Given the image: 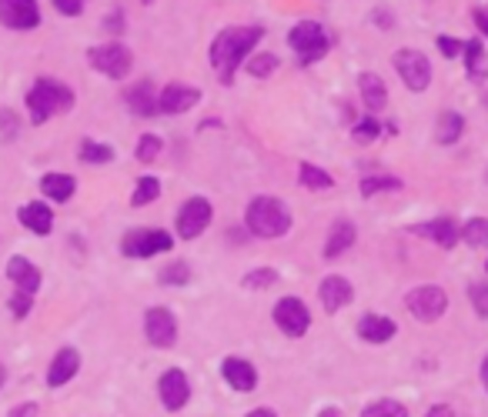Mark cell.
<instances>
[{
  "label": "cell",
  "mask_w": 488,
  "mask_h": 417,
  "mask_svg": "<svg viewBox=\"0 0 488 417\" xmlns=\"http://www.w3.org/2000/svg\"><path fill=\"white\" fill-rule=\"evenodd\" d=\"M468 297H472V308L482 320H488V284L485 281H475V284L468 287Z\"/></svg>",
  "instance_id": "f35d334b"
},
{
  "label": "cell",
  "mask_w": 488,
  "mask_h": 417,
  "mask_svg": "<svg viewBox=\"0 0 488 417\" xmlns=\"http://www.w3.org/2000/svg\"><path fill=\"white\" fill-rule=\"evenodd\" d=\"M174 247L171 234L157 231V227H137L121 241L124 257H155V254H164Z\"/></svg>",
  "instance_id": "ba28073f"
},
{
  "label": "cell",
  "mask_w": 488,
  "mask_h": 417,
  "mask_svg": "<svg viewBox=\"0 0 488 417\" xmlns=\"http://www.w3.org/2000/svg\"><path fill=\"white\" fill-rule=\"evenodd\" d=\"M161 154V137H155V134H145L141 137V144H137V161H155V157Z\"/></svg>",
  "instance_id": "ab89813d"
},
{
  "label": "cell",
  "mask_w": 488,
  "mask_h": 417,
  "mask_svg": "<svg viewBox=\"0 0 488 417\" xmlns=\"http://www.w3.org/2000/svg\"><path fill=\"white\" fill-rule=\"evenodd\" d=\"M78 364H80L78 351H70V348H64V351H57L54 364H51V371H47V385H51V387L67 385V381H70V377L78 374Z\"/></svg>",
  "instance_id": "d4e9b609"
},
{
  "label": "cell",
  "mask_w": 488,
  "mask_h": 417,
  "mask_svg": "<svg viewBox=\"0 0 488 417\" xmlns=\"http://www.w3.org/2000/svg\"><path fill=\"white\" fill-rule=\"evenodd\" d=\"M472 21H475L478 37H485V41H488V7H478V11H472Z\"/></svg>",
  "instance_id": "ee69618b"
},
{
  "label": "cell",
  "mask_w": 488,
  "mask_h": 417,
  "mask_svg": "<svg viewBox=\"0 0 488 417\" xmlns=\"http://www.w3.org/2000/svg\"><path fill=\"white\" fill-rule=\"evenodd\" d=\"M248 417H277L271 407H255V411H248Z\"/></svg>",
  "instance_id": "c3c4849f"
},
{
  "label": "cell",
  "mask_w": 488,
  "mask_h": 417,
  "mask_svg": "<svg viewBox=\"0 0 488 417\" xmlns=\"http://www.w3.org/2000/svg\"><path fill=\"white\" fill-rule=\"evenodd\" d=\"M261 37H265V27H224L218 37H214L211 44V67L218 70V78L221 84H231L234 80V70L251 57L258 44H261Z\"/></svg>",
  "instance_id": "6da1fadb"
},
{
  "label": "cell",
  "mask_w": 488,
  "mask_h": 417,
  "mask_svg": "<svg viewBox=\"0 0 488 417\" xmlns=\"http://www.w3.org/2000/svg\"><path fill=\"white\" fill-rule=\"evenodd\" d=\"M411 234H418L425 241H435L438 247L452 251V247L462 241V224L452 218H435V220H425V224H415Z\"/></svg>",
  "instance_id": "7c38bea8"
},
{
  "label": "cell",
  "mask_w": 488,
  "mask_h": 417,
  "mask_svg": "<svg viewBox=\"0 0 488 417\" xmlns=\"http://www.w3.org/2000/svg\"><path fill=\"white\" fill-rule=\"evenodd\" d=\"M108 27H111V31H121V14H114L111 21H108Z\"/></svg>",
  "instance_id": "f907efd6"
},
{
  "label": "cell",
  "mask_w": 488,
  "mask_h": 417,
  "mask_svg": "<svg viewBox=\"0 0 488 417\" xmlns=\"http://www.w3.org/2000/svg\"><path fill=\"white\" fill-rule=\"evenodd\" d=\"M361 194L365 198H375V194H389V190H401L405 187V181L401 177H395V174H368V177H361Z\"/></svg>",
  "instance_id": "4316f807"
},
{
  "label": "cell",
  "mask_w": 488,
  "mask_h": 417,
  "mask_svg": "<svg viewBox=\"0 0 488 417\" xmlns=\"http://www.w3.org/2000/svg\"><path fill=\"white\" fill-rule=\"evenodd\" d=\"M277 67H281V60H277L275 54H251L248 57V74H251V78H258V80H265V78H271V74H275Z\"/></svg>",
  "instance_id": "d6a6232c"
},
{
  "label": "cell",
  "mask_w": 488,
  "mask_h": 417,
  "mask_svg": "<svg viewBox=\"0 0 488 417\" xmlns=\"http://www.w3.org/2000/svg\"><path fill=\"white\" fill-rule=\"evenodd\" d=\"M7 277L21 287L23 294H33V291L41 287V271H37L27 257H11V264H7Z\"/></svg>",
  "instance_id": "cb8c5ba5"
},
{
  "label": "cell",
  "mask_w": 488,
  "mask_h": 417,
  "mask_svg": "<svg viewBox=\"0 0 488 417\" xmlns=\"http://www.w3.org/2000/svg\"><path fill=\"white\" fill-rule=\"evenodd\" d=\"M41 190H44L51 200H67L70 194H74V177L67 174H47L44 181H41Z\"/></svg>",
  "instance_id": "4dcf8cb0"
},
{
  "label": "cell",
  "mask_w": 488,
  "mask_h": 417,
  "mask_svg": "<svg viewBox=\"0 0 488 417\" xmlns=\"http://www.w3.org/2000/svg\"><path fill=\"white\" fill-rule=\"evenodd\" d=\"M358 94H361V104H365L368 114H381V110L389 107V84L375 70L358 74Z\"/></svg>",
  "instance_id": "2e32d148"
},
{
  "label": "cell",
  "mask_w": 488,
  "mask_h": 417,
  "mask_svg": "<svg viewBox=\"0 0 488 417\" xmlns=\"http://www.w3.org/2000/svg\"><path fill=\"white\" fill-rule=\"evenodd\" d=\"M27 107H31V121L44 124L47 117H54L57 110L74 107V90L64 88L61 80H37L27 94Z\"/></svg>",
  "instance_id": "277c9868"
},
{
  "label": "cell",
  "mask_w": 488,
  "mask_h": 417,
  "mask_svg": "<svg viewBox=\"0 0 488 417\" xmlns=\"http://www.w3.org/2000/svg\"><path fill=\"white\" fill-rule=\"evenodd\" d=\"M462 241L475 251H485L488 247V218H468L462 224Z\"/></svg>",
  "instance_id": "f1b7e54d"
},
{
  "label": "cell",
  "mask_w": 488,
  "mask_h": 417,
  "mask_svg": "<svg viewBox=\"0 0 488 417\" xmlns=\"http://www.w3.org/2000/svg\"><path fill=\"white\" fill-rule=\"evenodd\" d=\"M462 134H465V117L458 110H442L438 121H435V144L452 147V144L462 141Z\"/></svg>",
  "instance_id": "7402d4cb"
},
{
  "label": "cell",
  "mask_w": 488,
  "mask_h": 417,
  "mask_svg": "<svg viewBox=\"0 0 488 417\" xmlns=\"http://www.w3.org/2000/svg\"><path fill=\"white\" fill-rule=\"evenodd\" d=\"M54 7L61 14H67V17H78L84 11V0H54Z\"/></svg>",
  "instance_id": "b9f144b4"
},
{
  "label": "cell",
  "mask_w": 488,
  "mask_h": 417,
  "mask_svg": "<svg viewBox=\"0 0 488 417\" xmlns=\"http://www.w3.org/2000/svg\"><path fill=\"white\" fill-rule=\"evenodd\" d=\"M88 57H90V64H94V70L108 74V78H124V74L131 70V51L121 44L94 47Z\"/></svg>",
  "instance_id": "30bf717a"
},
{
  "label": "cell",
  "mask_w": 488,
  "mask_h": 417,
  "mask_svg": "<svg viewBox=\"0 0 488 417\" xmlns=\"http://www.w3.org/2000/svg\"><path fill=\"white\" fill-rule=\"evenodd\" d=\"M298 181L301 187H311V190H332L334 187V177L324 171V167H314V164H298Z\"/></svg>",
  "instance_id": "83f0119b"
},
{
  "label": "cell",
  "mask_w": 488,
  "mask_h": 417,
  "mask_svg": "<svg viewBox=\"0 0 488 417\" xmlns=\"http://www.w3.org/2000/svg\"><path fill=\"white\" fill-rule=\"evenodd\" d=\"M425 417H455V407L452 404H432L425 411Z\"/></svg>",
  "instance_id": "f6af8a7d"
},
{
  "label": "cell",
  "mask_w": 488,
  "mask_h": 417,
  "mask_svg": "<svg viewBox=\"0 0 488 417\" xmlns=\"http://www.w3.org/2000/svg\"><path fill=\"white\" fill-rule=\"evenodd\" d=\"M11 308H14V318H27V310H31V294H17L11 301Z\"/></svg>",
  "instance_id": "7bdbcfd3"
},
{
  "label": "cell",
  "mask_w": 488,
  "mask_h": 417,
  "mask_svg": "<svg viewBox=\"0 0 488 417\" xmlns=\"http://www.w3.org/2000/svg\"><path fill=\"white\" fill-rule=\"evenodd\" d=\"M141 4H155V0H141Z\"/></svg>",
  "instance_id": "f5cc1de1"
},
{
  "label": "cell",
  "mask_w": 488,
  "mask_h": 417,
  "mask_svg": "<svg viewBox=\"0 0 488 417\" xmlns=\"http://www.w3.org/2000/svg\"><path fill=\"white\" fill-rule=\"evenodd\" d=\"M211 204H208V198H191L184 208L178 210V234L184 237V241H194L208 224H211Z\"/></svg>",
  "instance_id": "9c48e42d"
},
{
  "label": "cell",
  "mask_w": 488,
  "mask_h": 417,
  "mask_svg": "<svg viewBox=\"0 0 488 417\" xmlns=\"http://www.w3.org/2000/svg\"><path fill=\"white\" fill-rule=\"evenodd\" d=\"M127 107H131L137 117H151L155 110H161V97L155 94V84H151V80H141L137 88L127 90Z\"/></svg>",
  "instance_id": "603a6c76"
},
{
  "label": "cell",
  "mask_w": 488,
  "mask_h": 417,
  "mask_svg": "<svg viewBox=\"0 0 488 417\" xmlns=\"http://www.w3.org/2000/svg\"><path fill=\"white\" fill-rule=\"evenodd\" d=\"M271 284H277L275 267H258V271H248V274H244V287H251V291H265V287Z\"/></svg>",
  "instance_id": "e575fe53"
},
{
  "label": "cell",
  "mask_w": 488,
  "mask_h": 417,
  "mask_svg": "<svg viewBox=\"0 0 488 417\" xmlns=\"http://www.w3.org/2000/svg\"><path fill=\"white\" fill-rule=\"evenodd\" d=\"M288 47L298 57V67L318 64L322 57H328V51L334 47L332 31L318 21H298L288 31Z\"/></svg>",
  "instance_id": "3957f363"
},
{
  "label": "cell",
  "mask_w": 488,
  "mask_h": 417,
  "mask_svg": "<svg viewBox=\"0 0 488 417\" xmlns=\"http://www.w3.org/2000/svg\"><path fill=\"white\" fill-rule=\"evenodd\" d=\"M145 330L155 348H171L174 338H178V320L167 308H151L145 318Z\"/></svg>",
  "instance_id": "4fadbf2b"
},
{
  "label": "cell",
  "mask_w": 488,
  "mask_h": 417,
  "mask_svg": "<svg viewBox=\"0 0 488 417\" xmlns=\"http://www.w3.org/2000/svg\"><path fill=\"white\" fill-rule=\"evenodd\" d=\"M244 224L255 237L275 241V237H285L291 231V210L277 198H255L244 210Z\"/></svg>",
  "instance_id": "7a4b0ae2"
},
{
  "label": "cell",
  "mask_w": 488,
  "mask_h": 417,
  "mask_svg": "<svg viewBox=\"0 0 488 417\" xmlns=\"http://www.w3.org/2000/svg\"><path fill=\"white\" fill-rule=\"evenodd\" d=\"M462 64H465V74L472 84H485L488 80V51H485V37H468L465 51H462Z\"/></svg>",
  "instance_id": "d6986e66"
},
{
  "label": "cell",
  "mask_w": 488,
  "mask_h": 417,
  "mask_svg": "<svg viewBox=\"0 0 488 417\" xmlns=\"http://www.w3.org/2000/svg\"><path fill=\"white\" fill-rule=\"evenodd\" d=\"M399 334V324L385 314H375V310H368L358 318V338L365 340V344H389L391 338Z\"/></svg>",
  "instance_id": "e0dca14e"
},
{
  "label": "cell",
  "mask_w": 488,
  "mask_h": 417,
  "mask_svg": "<svg viewBox=\"0 0 488 417\" xmlns=\"http://www.w3.org/2000/svg\"><path fill=\"white\" fill-rule=\"evenodd\" d=\"M361 417H408V407L401 401H391V397H378L361 407Z\"/></svg>",
  "instance_id": "f546056e"
},
{
  "label": "cell",
  "mask_w": 488,
  "mask_h": 417,
  "mask_svg": "<svg viewBox=\"0 0 488 417\" xmlns=\"http://www.w3.org/2000/svg\"><path fill=\"white\" fill-rule=\"evenodd\" d=\"M435 47H438V54H442L445 60H455V57H462V51H465V41H458L452 33H435Z\"/></svg>",
  "instance_id": "d590c367"
},
{
  "label": "cell",
  "mask_w": 488,
  "mask_h": 417,
  "mask_svg": "<svg viewBox=\"0 0 488 417\" xmlns=\"http://www.w3.org/2000/svg\"><path fill=\"white\" fill-rule=\"evenodd\" d=\"M405 308L415 320H422V324H435V320L445 318V310H448V291L438 284H422L408 291L405 294Z\"/></svg>",
  "instance_id": "8992f818"
},
{
  "label": "cell",
  "mask_w": 488,
  "mask_h": 417,
  "mask_svg": "<svg viewBox=\"0 0 488 417\" xmlns=\"http://www.w3.org/2000/svg\"><path fill=\"white\" fill-rule=\"evenodd\" d=\"M478 381H482V387H485V394H488V354L482 357V367H478Z\"/></svg>",
  "instance_id": "7dc6e473"
},
{
  "label": "cell",
  "mask_w": 488,
  "mask_h": 417,
  "mask_svg": "<svg viewBox=\"0 0 488 417\" xmlns=\"http://www.w3.org/2000/svg\"><path fill=\"white\" fill-rule=\"evenodd\" d=\"M0 21L14 31H31L41 21L37 0H0Z\"/></svg>",
  "instance_id": "5bb4252c"
},
{
  "label": "cell",
  "mask_w": 488,
  "mask_h": 417,
  "mask_svg": "<svg viewBox=\"0 0 488 417\" xmlns=\"http://www.w3.org/2000/svg\"><path fill=\"white\" fill-rule=\"evenodd\" d=\"M161 194V184H157V177H141V184H137V190H134V208H145V204H151V200Z\"/></svg>",
  "instance_id": "8d00e7d4"
},
{
  "label": "cell",
  "mask_w": 488,
  "mask_h": 417,
  "mask_svg": "<svg viewBox=\"0 0 488 417\" xmlns=\"http://www.w3.org/2000/svg\"><path fill=\"white\" fill-rule=\"evenodd\" d=\"M4 377H7V371H4V364H0V385H4Z\"/></svg>",
  "instance_id": "816d5d0a"
},
{
  "label": "cell",
  "mask_w": 488,
  "mask_h": 417,
  "mask_svg": "<svg viewBox=\"0 0 488 417\" xmlns=\"http://www.w3.org/2000/svg\"><path fill=\"white\" fill-rule=\"evenodd\" d=\"M391 67H395L399 80L411 94H425V90L432 88V78H435L432 60H428V54H422L418 47H401V51H395Z\"/></svg>",
  "instance_id": "5b68a950"
},
{
  "label": "cell",
  "mask_w": 488,
  "mask_h": 417,
  "mask_svg": "<svg viewBox=\"0 0 488 417\" xmlns=\"http://www.w3.org/2000/svg\"><path fill=\"white\" fill-rule=\"evenodd\" d=\"M275 324H277V330H281L285 338H291V340L305 338V334H308V328H311L308 304H305L301 297H281V301L275 304Z\"/></svg>",
  "instance_id": "52a82bcc"
},
{
  "label": "cell",
  "mask_w": 488,
  "mask_h": 417,
  "mask_svg": "<svg viewBox=\"0 0 488 417\" xmlns=\"http://www.w3.org/2000/svg\"><path fill=\"white\" fill-rule=\"evenodd\" d=\"M485 274H488V261H485Z\"/></svg>",
  "instance_id": "db71d44e"
},
{
  "label": "cell",
  "mask_w": 488,
  "mask_h": 417,
  "mask_svg": "<svg viewBox=\"0 0 488 417\" xmlns=\"http://www.w3.org/2000/svg\"><path fill=\"white\" fill-rule=\"evenodd\" d=\"M188 277H191V267L184 261H174V264H167L164 271H161V284L167 287H178V284H188Z\"/></svg>",
  "instance_id": "74e56055"
},
{
  "label": "cell",
  "mask_w": 488,
  "mask_h": 417,
  "mask_svg": "<svg viewBox=\"0 0 488 417\" xmlns=\"http://www.w3.org/2000/svg\"><path fill=\"white\" fill-rule=\"evenodd\" d=\"M21 224L31 227L33 234H47L54 227V214H51L47 204H27V208L21 210Z\"/></svg>",
  "instance_id": "484cf974"
},
{
  "label": "cell",
  "mask_w": 488,
  "mask_h": 417,
  "mask_svg": "<svg viewBox=\"0 0 488 417\" xmlns=\"http://www.w3.org/2000/svg\"><path fill=\"white\" fill-rule=\"evenodd\" d=\"M318 417H342V411H338V407H324V411H322Z\"/></svg>",
  "instance_id": "681fc988"
},
{
  "label": "cell",
  "mask_w": 488,
  "mask_h": 417,
  "mask_svg": "<svg viewBox=\"0 0 488 417\" xmlns=\"http://www.w3.org/2000/svg\"><path fill=\"white\" fill-rule=\"evenodd\" d=\"M201 100L198 88H188V84H171V88L161 90V110L164 114H184Z\"/></svg>",
  "instance_id": "44dd1931"
},
{
  "label": "cell",
  "mask_w": 488,
  "mask_h": 417,
  "mask_svg": "<svg viewBox=\"0 0 488 417\" xmlns=\"http://www.w3.org/2000/svg\"><path fill=\"white\" fill-rule=\"evenodd\" d=\"M485 177H488V171H485Z\"/></svg>",
  "instance_id": "11a10c76"
},
{
  "label": "cell",
  "mask_w": 488,
  "mask_h": 417,
  "mask_svg": "<svg viewBox=\"0 0 488 417\" xmlns=\"http://www.w3.org/2000/svg\"><path fill=\"white\" fill-rule=\"evenodd\" d=\"M368 21H371V27H378V31H391V27H395V14H391V7H381V4H378L375 11L368 14Z\"/></svg>",
  "instance_id": "60d3db41"
},
{
  "label": "cell",
  "mask_w": 488,
  "mask_h": 417,
  "mask_svg": "<svg viewBox=\"0 0 488 417\" xmlns=\"http://www.w3.org/2000/svg\"><path fill=\"white\" fill-rule=\"evenodd\" d=\"M157 391H161V401H164L167 411H181V407L188 404V397H191L188 377H184L181 371H164V374H161V385H157Z\"/></svg>",
  "instance_id": "ffe728a7"
},
{
  "label": "cell",
  "mask_w": 488,
  "mask_h": 417,
  "mask_svg": "<svg viewBox=\"0 0 488 417\" xmlns=\"http://www.w3.org/2000/svg\"><path fill=\"white\" fill-rule=\"evenodd\" d=\"M111 157H114V151L108 144H94V141L80 144V161H88V164H108Z\"/></svg>",
  "instance_id": "836d02e7"
},
{
  "label": "cell",
  "mask_w": 488,
  "mask_h": 417,
  "mask_svg": "<svg viewBox=\"0 0 488 417\" xmlns=\"http://www.w3.org/2000/svg\"><path fill=\"white\" fill-rule=\"evenodd\" d=\"M41 411H37V404H21V407H14L11 417H37Z\"/></svg>",
  "instance_id": "bcb514c9"
},
{
  "label": "cell",
  "mask_w": 488,
  "mask_h": 417,
  "mask_svg": "<svg viewBox=\"0 0 488 417\" xmlns=\"http://www.w3.org/2000/svg\"><path fill=\"white\" fill-rule=\"evenodd\" d=\"M318 301H322V308L328 310V314H338V310H344L355 301V287L348 284V277L328 274L322 284H318Z\"/></svg>",
  "instance_id": "8fae6325"
},
{
  "label": "cell",
  "mask_w": 488,
  "mask_h": 417,
  "mask_svg": "<svg viewBox=\"0 0 488 417\" xmlns=\"http://www.w3.org/2000/svg\"><path fill=\"white\" fill-rule=\"evenodd\" d=\"M221 377L228 381V387H234V391H238V394H251V391L258 387L255 364L244 361V357H224Z\"/></svg>",
  "instance_id": "9a60e30c"
},
{
  "label": "cell",
  "mask_w": 488,
  "mask_h": 417,
  "mask_svg": "<svg viewBox=\"0 0 488 417\" xmlns=\"http://www.w3.org/2000/svg\"><path fill=\"white\" fill-rule=\"evenodd\" d=\"M381 131H385V124L378 121L375 114H368V117H361V121H355V127H352V137H355L358 144H371L381 137Z\"/></svg>",
  "instance_id": "1f68e13d"
},
{
  "label": "cell",
  "mask_w": 488,
  "mask_h": 417,
  "mask_svg": "<svg viewBox=\"0 0 488 417\" xmlns=\"http://www.w3.org/2000/svg\"><path fill=\"white\" fill-rule=\"evenodd\" d=\"M358 241V227L352 224V220H334L332 231H328V241H324V261H338L342 254H348L352 247H355Z\"/></svg>",
  "instance_id": "ac0fdd59"
}]
</instances>
